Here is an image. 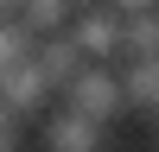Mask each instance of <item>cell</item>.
Wrapping results in <instances>:
<instances>
[{"instance_id":"6da1fadb","label":"cell","mask_w":159,"mask_h":152,"mask_svg":"<svg viewBox=\"0 0 159 152\" xmlns=\"http://www.w3.org/2000/svg\"><path fill=\"white\" fill-rule=\"evenodd\" d=\"M57 101H70V108H83V114H96V120H115V114L127 108V76H121V63H76L70 70V82L57 89Z\"/></svg>"},{"instance_id":"7a4b0ae2","label":"cell","mask_w":159,"mask_h":152,"mask_svg":"<svg viewBox=\"0 0 159 152\" xmlns=\"http://www.w3.org/2000/svg\"><path fill=\"white\" fill-rule=\"evenodd\" d=\"M64 32H70V44L83 51L89 63H121V13H115L108 0H96V6H76Z\"/></svg>"},{"instance_id":"3957f363","label":"cell","mask_w":159,"mask_h":152,"mask_svg":"<svg viewBox=\"0 0 159 152\" xmlns=\"http://www.w3.org/2000/svg\"><path fill=\"white\" fill-rule=\"evenodd\" d=\"M102 146H108V120L70 108V101L45 114V152H102Z\"/></svg>"},{"instance_id":"277c9868","label":"cell","mask_w":159,"mask_h":152,"mask_svg":"<svg viewBox=\"0 0 159 152\" xmlns=\"http://www.w3.org/2000/svg\"><path fill=\"white\" fill-rule=\"evenodd\" d=\"M70 0H19V25H25V32H64V25H70Z\"/></svg>"},{"instance_id":"5b68a950","label":"cell","mask_w":159,"mask_h":152,"mask_svg":"<svg viewBox=\"0 0 159 152\" xmlns=\"http://www.w3.org/2000/svg\"><path fill=\"white\" fill-rule=\"evenodd\" d=\"M115 13H147V6H159V0H108Z\"/></svg>"},{"instance_id":"8992f818","label":"cell","mask_w":159,"mask_h":152,"mask_svg":"<svg viewBox=\"0 0 159 152\" xmlns=\"http://www.w3.org/2000/svg\"><path fill=\"white\" fill-rule=\"evenodd\" d=\"M70 6H96V0H70Z\"/></svg>"}]
</instances>
